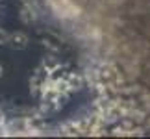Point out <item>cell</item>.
<instances>
[{
	"label": "cell",
	"mask_w": 150,
	"mask_h": 139,
	"mask_svg": "<svg viewBox=\"0 0 150 139\" xmlns=\"http://www.w3.org/2000/svg\"><path fill=\"white\" fill-rule=\"evenodd\" d=\"M0 71H2V67H0Z\"/></svg>",
	"instance_id": "cell-1"
}]
</instances>
